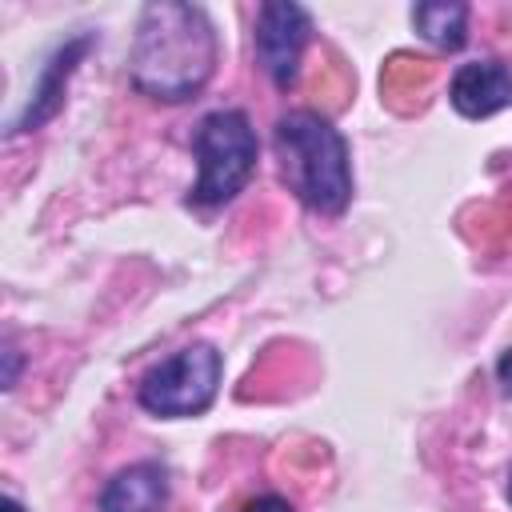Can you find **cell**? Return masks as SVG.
<instances>
[{
    "label": "cell",
    "instance_id": "cell-9",
    "mask_svg": "<svg viewBox=\"0 0 512 512\" xmlns=\"http://www.w3.org/2000/svg\"><path fill=\"white\" fill-rule=\"evenodd\" d=\"M412 24L428 44H436L444 52H456L464 44V32H468V4H460V0H424V4L412 8Z\"/></svg>",
    "mask_w": 512,
    "mask_h": 512
},
{
    "label": "cell",
    "instance_id": "cell-3",
    "mask_svg": "<svg viewBox=\"0 0 512 512\" xmlns=\"http://www.w3.org/2000/svg\"><path fill=\"white\" fill-rule=\"evenodd\" d=\"M192 152L200 160V176H196L188 200L212 208V204L232 200L248 184L260 144L240 108H220L200 120V128L192 136Z\"/></svg>",
    "mask_w": 512,
    "mask_h": 512
},
{
    "label": "cell",
    "instance_id": "cell-6",
    "mask_svg": "<svg viewBox=\"0 0 512 512\" xmlns=\"http://www.w3.org/2000/svg\"><path fill=\"white\" fill-rule=\"evenodd\" d=\"M448 100L460 116L468 120H484L500 108L512 104V72L500 60H472L460 64L452 84H448Z\"/></svg>",
    "mask_w": 512,
    "mask_h": 512
},
{
    "label": "cell",
    "instance_id": "cell-14",
    "mask_svg": "<svg viewBox=\"0 0 512 512\" xmlns=\"http://www.w3.org/2000/svg\"><path fill=\"white\" fill-rule=\"evenodd\" d=\"M508 500H512V480H508Z\"/></svg>",
    "mask_w": 512,
    "mask_h": 512
},
{
    "label": "cell",
    "instance_id": "cell-5",
    "mask_svg": "<svg viewBox=\"0 0 512 512\" xmlns=\"http://www.w3.org/2000/svg\"><path fill=\"white\" fill-rule=\"evenodd\" d=\"M308 32H312V20L300 4H292V0L260 4V12H256V56H260V68L268 72V80L276 88H288L296 80Z\"/></svg>",
    "mask_w": 512,
    "mask_h": 512
},
{
    "label": "cell",
    "instance_id": "cell-13",
    "mask_svg": "<svg viewBox=\"0 0 512 512\" xmlns=\"http://www.w3.org/2000/svg\"><path fill=\"white\" fill-rule=\"evenodd\" d=\"M4 512H24V508H20V500H16V496H4Z\"/></svg>",
    "mask_w": 512,
    "mask_h": 512
},
{
    "label": "cell",
    "instance_id": "cell-4",
    "mask_svg": "<svg viewBox=\"0 0 512 512\" xmlns=\"http://www.w3.org/2000/svg\"><path fill=\"white\" fill-rule=\"evenodd\" d=\"M220 388V352L212 344H188L160 360L140 380V408L152 416H200Z\"/></svg>",
    "mask_w": 512,
    "mask_h": 512
},
{
    "label": "cell",
    "instance_id": "cell-7",
    "mask_svg": "<svg viewBox=\"0 0 512 512\" xmlns=\"http://www.w3.org/2000/svg\"><path fill=\"white\" fill-rule=\"evenodd\" d=\"M168 500V472L156 460H140L120 468L104 492H100V512H160Z\"/></svg>",
    "mask_w": 512,
    "mask_h": 512
},
{
    "label": "cell",
    "instance_id": "cell-8",
    "mask_svg": "<svg viewBox=\"0 0 512 512\" xmlns=\"http://www.w3.org/2000/svg\"><path fill=\"white\" fill-rule=\"evenodd\" d=\"M88 48H92V36H76V40H68L64 48H56V56L48 60V68L40 72V84H36V92H32V104L12 120L8 132H32V128H40L44 120L56 116V108H60V100H64V84H68V76L76 72L80 56H84Z\"/></svg>",
    "mask_w": 512,
    "mask_h": 512
},
{
    "label": "cell",
    "instance_id": "cell-12",
    "mask_svg": "<svg viewBox=\"0 0 512 512\" xmlns=\"http://www.w3.org/2000/svg\"><path fill=\"white\" fill-rule=\"evenodd\" d=\"M496 376H500V384H504V392L512 396V348L500 356V364H496Z\"/></svg>",
    "mask_w": 512,
    "mask_h": 512
},
{
    "label": "cell",
    "instance_id": "cell-2",
    "mask_svg": "<svg viewBox=\"0 0 512 512\" xmlns=\"http://www.w3.org/2000/svg\"><path fill=\"white\" fill-rule=\"evenodd\" d=\"M276 160L288 192L320 216H340L352 200V168L344 136L320 112H284L276 120Z\"/></svg>",
    "mask_w": 512,
    "mask_h": 512
},
{
    "label": "cell",
    "instance_id": "cell-11",
    "mask_svg": "<svg viewBox=\"0 0 512 512\" xmlns=\"http://www.w3.org/2000/svg\"><path fill=\"white\" fill-rule=\"evenodd\" d=\"M16 368H20V352L8 344V348H4V388L16 384Z\"/></svg>",
    "mask_w": 512,
    "mask_h": 512
},
{
    "label": "cell",
    "instance_id": "cell-10",
    "mask_svg": "<svg viewBox=\"0 0 512 512\" xmlns=\"http://www.w3.org/2000/svg\"><path fill=\"white\" fill-rule=\"evenodd\" d=\"M240 512H292V508H288V500H280V496H256V500H248Z\"/></svg>",
    "mask_w": 512,
    "mask_h": 512
},
{
    "label": "cell",
    "instance_id": "cell-1",
    "mask_svg": "<svg viewBox=\"0 0 512 512\" xmlns=\"http://www.w3.org/2000/svg\"><path fill=\"white\" fill-rule=\"evenodd\" d=\"M132 84L156 100L196 96L216 68V32L196 4H144L132 44Z\"/></svg>",
    "mask_w": 512,
    "mask_h": 512
}]
</instances>
